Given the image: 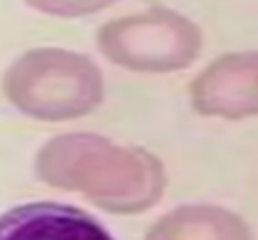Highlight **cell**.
<instances>
[{"mask_svg":"<svg viewBox=\"0 0 258 240\" xmlns=\"http://www.w3.org/2000/svg\"><path fill=\"white\" fill-rule=\"evenodd\" d=\"M35 173L48 185L81 193L108 213H143L166 190V170L153 153L95 133L48 140L35 155Z\"/></svg>","mask_w":258,"mask_h":240,"instance_id":"obj_1","label":"cell"},{"mask_svg":"<svg viewBox=\"0 0 258 240\" xmlns=\"http://www.w3.org/2000/svg\"><path fill=\"white\" fill-rule=\"evenodd\" d=\"M0 240H113V235L81 208L28 203L0 215Z\"/></svg>","mask_w":258,"mask_h":240,"instance_id":"obj_5","label":"cell"},{"mask_svg":"<svg viewBox=\"0 0 258 240\" xmlns=\"http://www.w3.org/2000/svg\"><path fill=\"white\" fill-rule=\"evenodd\" d=\"M146 240H253L248 223L218 205H180L166 213Z\"/></svg>","mask_w":258,"mask_h":240,"instance_id":"obj_6","label":"cell"},{"mask_svg":"<svg viewBox=\"0 0 258 240\" xmlns=\"http://www.w3.org/2000/svg\"><path fill=\"white\" fill-rule=\"evenodd\" d=\"M190 105L206 118L241 120L258 115V50L213 60L193 80Z\"/></svg>","mask_w":258,"mask_h":240,"instance_id":"obj_4","label":"cell"},{"mask_svg":"<svg viewBox=\"0 0 258 240\" xmlns=\"http://www.w3.org/2000/svg\"><path fill=\"white\" fill-rule=\"evenodd\" d=\"M115 0H25V5H30L38 13L45 15H55V18H81L98 13L108 5H113Z\"/></svg>","mask_w":258,"mask_h":240,"instance_id":"obj_7","label":"cell"},{"mask_svg":"<svg viewBox=\"0 0 258 240\" xmlns=\"http://www.w3.org/2000/svg\"><path fill=\"white\" fill-rule=\"evenodd\" d=\"M3 93L13 108L35 120H73L103 100L98 65L73 50L35 48L13 60L3 75Z\"/></svg>","mask_w":258,"mask_h":240,"instance_id":"obj_2","label":"cell"},{"mask_svg":"<svg viewBox=\"0 0 258 240\" xmlns=\"http://www.w3.org/2000/svg\"><path fill=\"white\" fill-rule=\"evenodd\" d=\"M98 48L120 68L173 73L188 68L198 58L203 35L185 15L156 8L105 23L98 30Z\"/></svg>","mask_w":258,"mask_h":240,"instance_id":"obj_3","label":"cell"}]
</instances>
